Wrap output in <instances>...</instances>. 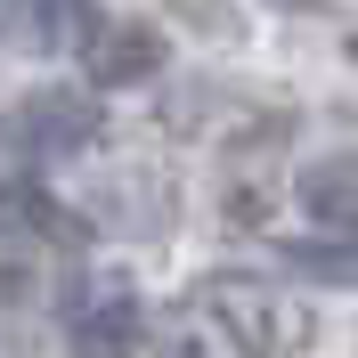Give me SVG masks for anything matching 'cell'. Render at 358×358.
Wrapping results in <instances>:
<instances>
[{"label":"cell","instance_id":"cell-1","mask_svg":"<svg viewBox=\"0 0 358 358\" xmlns=\"http://www.w3.org/2000/svg\"><path fill=\"white\" fill-rule=\"evenodd\" d=\"M8 138H17V155H82L98 138V98H82V90H24L17 114H8Z\"/></svg>","mask_w":358,"mask_h":358},{"label":"cell","instance_id":"cell-2","mask_svg":"<svg viewBox=\"0 0 358 358\" xmlns=\"http://www.w3.org/2000/svg\"><path fill=\"white\" fill-rule=\"evenodd\" d=\"M138 350V301L131 293H98L73 310V358H131Z\"/></svg>","mask_w":358,"mask_h":358},{"label":"cell","instance_id":"cell-3","mask_svg":"<svg viewBox=\"0 0 358 358\" xmlns=\"http://www.w3.org/2000/svg\"><path fill=\"white\" fill-rule=\"evenodd\" d=\"M24 33L49 57H90L98 49V0H24Z\"/></svg>","mask_w":358,"mask_h":358},{"label":"cell","instance_id":"cell-4","mask_svg":"<svg viewBox=\"0 0 358 358\" xmlns=\"http://www.w3.org/2000/svg\"><path fill=\"white\" fill-rule=\"evenodd\" d=\"M301 203H310L317 228L334 236H358V155H326L301 171Z\"/></svg>","mask_w":358,"mask_h":358},{"label":"cell","instance_id":"cell-5","mask_svg":"<svg viewBox=\"0 0 358 358\" xmlns=\"http://www.w3.org/2000/svg\"><path fill=\"white\" fill-rule=\"evenodd\" d=\"M155 66H163V33H155V24H122V33H98V49H90V82H98V90L147 82Z\"/></svg>","mask_w":358,"mask_h":358},{"label":"cell","instance_id":"cell-6","mask_svg":"<svg viewBox=\"0 0 358 358\" xmlns=\"http://www.w3.org/2000/svg\"><path fill=\"white\" fill-rule=\"evenodd\" d=\"M285 261L301 277H317V285H350L358 293V236L350 245H285Z\"/></svg>","mask_w":358,"mask_h":358},{"label":"cell","instance_id":"cell-7","mask_svg":"<svg viewBox=\"0 0 358 358\" xmlns=\"http://www.w3.org/2000/svg\"><path fill=\"white\" fill-rule=\"evenodd\" d=\"M8 203H17V220H33V228H41L49 245H90V228L73 220V212H49V203L33 196V187H17V196H8Z\"/></svg>","mask_w":358,"mask_h":358},{"label":"cell","instance_id":"cell-8","mask_svg":"<svg viewBox=\"0 0 358 358\" xmlns=\"http://www.w3.org/2000/svg\"><path fill=\"white\" fill-rule=\"evenodd\" d=\"M285 8H301V0H285Z\"/></svg>","mask_w":358,"mask_h":358}]
</instances>
